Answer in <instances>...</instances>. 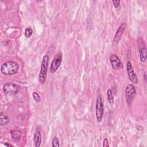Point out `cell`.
I'll return each mask as SVG.
<instances>
[{"label":"cell","mask_w":147,"mask_h":147,"mask_svg":"<svg viewBox=\"0 0 147 147\" xmlns=\"http://www.w3.org/2000/svg\"><path fill=\"white\" fill-rule=\"evenodd\" d=\"M19 69L18 64L12 61H9L3 63L1 67V72L6 75H11L16 74Z\"/></svg>","instance_id":"1"},{"label":"cell","mask_w":147,"mask_h":147,"mask_svg":"<svg viewBox=\"0 0 147 147\" xmlns=\"http://www.w3.org/2000/svg\"><path fill=\"white\" fill-rule=\"evenodd\" d=\"M49 56L48 55H45L43 57L41 65V69L39 74V78L38 80L41 84H44L46 80L47 77V68L48 65V62H49Z\"/></svg>","instance_id":"2"},{"label":"cell","mask_w":147,"mask_h":147,"mask_svg":"<svg viewBox=\"0 0 147 147\" xmlns=\"http://www.w3.org/2000/svg\"><path fill=\"white\" fill-rule=\"evenodd\" d=\"M136 91L133 84H129L125 88V98L128 105H130L136 96Z\"/></svg>","instance_id":"3"},{"label":"cell","mask_w":147,"mask_h":147,"mask_svg":"<svg viewBox=\"0 0 147 147\" xmlns=\"http://www.w3.org/2000/svg\"><path fill=\"white\" fill-rule=\"evenodd\" d=\"M20 87L12 83H6L3 85V91L7 95H15L20 91Z\"/></svg>","instance_id":"4"},{"label":"cell","mask_w":147,"mask_h":147,"mask_svg":"<svg viewBox=\"0 0 147 147\" xmlns=\"http://www.w3.org/2000/svg\"><path fill=\"white\" fill-rule=\"evenodd\" d=\"M103 105L102 99V96L99 95L96 99V120L98 122L102 121L103 114Z\"/></svg>","instance_id":"5"},{"label":"cell","mask_w":147,"mask_h":147,"mask_svg":"<svg viewBox=\"0 0 147 147\" xmlns=\"http://www.w3.org/2000/svg\"><path fill=\"white\" fill-rule=\"evenodd\" d=\"M137 44H138V50L140 53V60L141 61L144 62L146 59V45L145 44L144 40L140 37L138 38V39L137 40Z\"/></svg>","instance_id":"6"},{"label":"cell","mask_w":147,"mask_h":147,"mask_svg":"<svg viewBox=\"0 0 147 147\" xmlns=\"http://www.w3.org/2000/svg\"><path fill=\"white\" fill-rule=\"evenodd\" d=\"M61 60H62V55L61 52H59L54 57V59H53L51 63V67H50L51 73L53 74L57 71L59 67L61 64Z\"/></svg>","instance_id":"7"},{"label":"cell","mask_w":147,"mask_h":147,"mask_svg":"<svg viewBox=\"0 0 147 147\" xmlns=\"http://www.w3.org/2000/svg\"><path fill=\"white\" fill-rule=\"evenodd\" d=\"M126 26H127L126 24L123 23L118 28V29H117V30L115 33V34L114 36V38L113 42V46H116L117 45H118V44L119 43V42L122 37V36L125 30L126 29Z\"/></svg>","instance_id":"8"},{"label":"cell","mask_w":147,"mask_h":147,"mask_svg":"<svg viewBox=\"0 0 147 147\" xmlns=\"http://www.w3.org/2000/svg\"><path fill=\"white\" fill-rule=\"evenodd\" d=\"M110 61L111 63L112 67L116 70H119L123 68L122 63H121L119 57L116 55L112 54L110 56Z\"/></svg>","instance_id":"9"},{"label":"cell","mask_w":147,"mask_h":147,"mask_svg":"<svg viewBox=\"0 0 147 147\" xmlns=\"http://www.w3.org/2000/svg\"><path fill=\"white\" fill-rule=\"evenodd\" d=\"M126 70H127V73L128 75L129 79L130 80L134 83H138V78L134 73V71L133 69L131 63L130 61L127 62L126 64Z\"/></svg>","instance_id":"10"},{"label":"cell","mask_w":147,"mask_h":147,"mask_svg":"<svg viewBox=\"0 0 147 147\" xmlns=\"http://www.w3.org/2000/svg\"><path fill=\"white\" fill-rule=\"evenodd\" d=\"M33 140L36 147H38L40 146L41 142V134L38 130H37V131H36L34 135Z\"/></svg>","instance_id":"11"},{"label":"cell","mask_w":147,"mask_h":147,"mask_svg":"<svg viewBox=\"0 0 147 147\" xmlns=\"http://www.w3.org/2000/svg\"><path fill=\"white\" fill-rule=\"evenodd\" d=\"M22 133L20 130H14L11 131V135L13 140H14L16 141H18L20 140L21 136Z\"/></svg>","instance_id":"12"},{"label":"cell","mask_w":147,"mask_h":147,"mask_svg":"<svg viewBox=\"0 0 147 147\" xmlns=\"http://www.w3.org/2000/svg\"><path fill=\"white\" fill-rule=\"evenodd\" d=\"M9 122V117L3 114L2 112L0 113V125L1 126L3 125H6L8 124Z\"/></svg>","instance_id":"13"},{"label":"cell","mask_w":147,"mask_h":147,"mask_svg":"<svg viewBox=\"0 0 147 147\" xmlns=\"http://www.w3.org/2000/svg\"><path fill=\"white\" fill-rule=\"evenodd\" d=\"M107 99H108L109 103L110 104H113L114 103V98L113 96L112 91L110 89H109L107 90Z\"/></svg>","instance_id":"14"},{"label":"cell","mask_w":147,"mask_h":147,"mask_svg":"<svg viewBox=\"0 0 147 147\" xmlns=\"http://www.w3.org/2000/svg\"><path fill=\"white\" fill-rule=\"evenodd\" d=\"M33 33V30L30 28H27L25 29V35L27 38L30 37Z\"/></svg>","instance_id":"15"},{"label":"cell","mask_w":147,"mask_h":147,"mask_svg":"<svg viewBox=\"0 0 147 147\" xmlns=\"http://www.w3.org/2000/svg\"><path fill=\"white\" fill-rule=\"evenodd\" d=\"M59 146H60V144H59V140L56 137H55L52 140V146L53 147H56V146L59 147Z\"/></svg>","instance_id":"16"},{"label":"cell","mask_w":147,"mask_h":147,"mask_svg":"<svg viewBox=\"0 0 147 147\" xmlns=\"http://www.w3.org/2000/svg\"><path fill=\"white\" fill-rule=\"evenodd\" d=\"M33 97L34 98V99L37 102H39L41 100V98L40 96V95H38V94L36 92H33Z\"/></svg>","instance_id":"17"},{"label":"cell","mask_w":147,"mask_h":147,"mask_svg":"<svg viewBox=\"0 0 147 147\" xmlns=\"http://www.w3.org/2000/svg\"><path fill=\"white\" fill-rule=\"evenodd\" d=\"M112 2H113V5H114V6L115 8H117V7L119 6V4H120L121 1H120L119 0H118V1H114V0H113V1H112Z\"/></svg>","instance_id":"18"},{"label":"cell","mask_w":147,"mask_h":147,"mask_svg":"<svg viewBox=\"0 0 147 147\" xmlns=\"http://www.w3.org/2000/svg\"><path fill=\"white\" fill-rule=\"evenodd\" d=\"M103 147H106V146H109V141L107 138H105L103 141Z\"/></svg>","instance_id":"19"},{"label":"cell","mask_w":147,"mask_h":147,"mask_svg":"<svg viewBox=\"0 0 147 147\" xmlns=\"http://www.w3.org/2000/svg\"><path fill=\"white\" fill-rule=\"evenodd\" d=\"M144 79H145V80L146 81V73H144Z\"/></svg>","instance_id":"20"},{"label":"cell","mask_w":147,"mask_h":147,"mask_svg":"<svg viewBox=\"0 0 147 147\" xmlns=\"http://www.w3.org/2000/svg\"><path fill=\"white\" fill-rule=\"evenodd\" d=\"M5 145L7 146H12V145H10V144H5Z\"/></svg>","instance_id":"21"}]
</instances>
